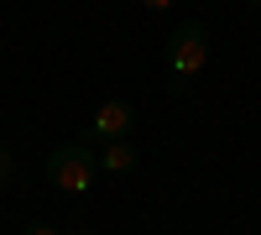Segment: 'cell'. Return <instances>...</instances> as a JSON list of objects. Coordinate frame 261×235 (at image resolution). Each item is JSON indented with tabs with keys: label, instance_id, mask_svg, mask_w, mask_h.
I'll return each mask as SVG.
<instances>
[{
	"label": "cell",
	"instance_id": "7a4b0ae2",
	"mask_svg": "<svg viewBox=\"0 0 261 235\" xmlns=\"http://www.w3.org/2000/svg\"><path fill=\"white\" fill-rule=\"evenodd\" d=\"M209 63V32L199 27V21H183L178 32L167 37V68H172V89H183V84L193 79Z\"/></svg>",
	"mask_w": 261,
	"mask_h": 235
},
{
	"label": "cell",
	"instance_id": "277c9868",
	"mask_svg": "<svg viewBox=\"0 0 261 235\" xmlns=\"http://www.w3.org/2000/svg\"><path fill=\"white\" fill-rule=\"evenodd\" d=\"M99 167L105 173H130V167H136V152H130L125 141H110V152L99 157Z\"/></svg>",
	"mask_w": 261,
	"mask_h": 235
},
{
	"label": "cell",
	"instance_id": "3957f363",
	"mask_svg": "<svg viewBox=\"0 0 261 235\" xmlns=\"http://www.w3.org/2000/svg\"><path fill=\"white\" fill-rule=\"evenodd\" d=\"M130 125H136V110H130L125 99H105L89 115V125H84V141H125Z\"/></svg>",
	"mask_w": 261,
	"mask_h": 235
},
{
	"label": "cell",
	"instance_id": "6da1fadb",
	"mask_svg": "<svg viewBox=\"0 0 261 235\" xmlns=\"http://www.w3.org/2000/svg\"><path fill=\"white\" fill-rule=\"evenodd\" d=\"M47 178L63 194H89L94 178H99V157L89 152V141H68V146H58L47 157Z\"/></svg>",
	"mask_w": 261,
	"mask_h": 235
},
{
	"label": "cell",
	"instance_id": "52a82bcc",
	"mask_svg": "<svg viewBox=\"0 0 261 235\" xmlns=\"http://www.w3.org/2000/svg\"><path fill=\"white\" fill-rule=\"evenodd\" d=\"M141 6H146V11H167L172 0H141Z\"/></svg>",
	"mask_w": 261,
	"mask_h": 235
},
{
	"label": "cell",
	"instance_id": "9c48e42d",
	"mask_svg": "<svg viewBox=\"0 0 261 235\" xmlns=\"http://www.w3.org/2000/svg\"><path fill=\"white\" fill-rule=\"evenodd\" d=\"M251 6H261V0H251Z\"/></svg>",
	"mask_w": 261,
	"mask_h": 235
},
{
	"label": "cell",
	"instance_id": "5b68a950",
	"mask_svg": "<svg viewBox=\"0 0 261 235\" xmlns=\"http://www.w3.org/2000/svg\"><path fill=\"white\" fill-rule=\"evenodd\" d=\"M11 173H16V162H11V146L0 141V183H11Z\"/></svg>",
	"mask_w": 261,
	"mask_h": 235
},
{
	"label": "cell",
	"instance_id": "8992f818",
	"mask_svg": "<svg viewBox=\"0 0 261 235\" xmlns=\"http://www.w3.org/2000/svg\"><path fill=\"white\" fill-rule=\"evenodd\" d=\"M21 235H58V230H53L47 220H32V225H27V230H21Z\"/></svg>",
	"mask_w": 261,
	"mask_h": 235
},
{
	"label": "cell",
	"instance_id": "ba28073f",
	"mask_svg": "<svg viewBox=\"0 0 261 235\" xmlns=\"http://www.w3.org/2000/svg\"><path fill=\"white\" fill-rule=\"evenodd\" d=\"M79 235H94V230H79Z\"/></svg>",
	"mask_w": 261,
	"mask_h": 235
}]
</instances>
